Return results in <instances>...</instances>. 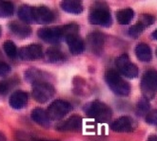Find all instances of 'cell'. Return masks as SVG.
Masks as SVG:
<instances>
[{"mask_svg": "<svg viewBox=\"0 0 157 141\" xmlns=\"http://www.w3.org/2000/svg\"><path fill=\"white\" fill-rule=\"evenodd\" d=\"M89 21L91 25L109 27L113 25V17L108 6L103 2H96L92 5L89 13Z\"/></svg>", "mask_w": 157, "mask_h": 141, "instance_id": "obj_1", "label": "cell"}, {"mask_svg": "<svg viewBox=\"0 0 157 141\" xmlns=\"http://www.w3.org/2000/svg\"><path fill=\"white\" fill-rule=\"evenodd\" d=\"M84 111L88 117L100 123L109 121L113 117V110L100 100H94L88 103L84 107Z\"/></svg>", "mask_w": 157, "mask_h": 141, "instance_id": "obj_2", "label": "cell"}, {"mask_svg": "<svg viewBox=\"0 0 157 141\" xmlns=\"http://www.w3.org/2000/svg\"><path fill=\"white\" fill-rule=\"evenodd\" d=\"M105 81L109 89L116 95L122 97L130 95L131 85L115 70L107 71L105 74Z\"/></svg>", "mask_w": 157, "mask_h": 141, "instance_id": "obj_3", "label": "cell"}, {"mask_svg": "<svg viewBox=\"0 0 157 141\" xmlns=\"http://www.w3.org/2000/svg\"><path fill=\"white\" fill-rule=\"evenodd\" d=\"M140 87L146 99L150 101L154 99L157 94V70L150 69L144 73Z\"/></svg>", "mask_w": 157, "mask_h": 141, "instance_id": "obj_4", "label": "cell"}, {"mask_svg": "<svg viewBox=\"0 0 157 141\" xmlns=\"http://www.w3.org/2000/svg\"><path fill=\"white\" fill-rule=\"evenodd\" d=\"M55 94V88L49 81H37L33 83L32 96L35 101L45 103L50 100Z\"/></svg>", "mask_w": 157, "mask_h": 141, "instance_id": "obj_5", "label": "cell"}, {"mask_svg": "<svg viewBox=\"0 0 157 141\" xmlns=\"http://www.w3.org/2000/svg\"><path fill=\"white\" fill-rule=\"evenodd\" d=\"M115 64L118 70L128 79H134L138 76V67L133 63L127 53H123L115 60Z\"/></svg>", "mask_w": 157, "mask_h": 141, "instance_id": "obj_6", "label": "cell"}, {"mask_svg": "<svg viewBox=\"0 0 157 141\" xmlns=\"http://www.w3.org/2000/svg\"><path fill=\"white\" fill-rule=\"evenodd\" d=\"M71 110V103L64 99H55L49 105L47 113L52 120H60Z\"/></svg>", "mask_w": 157, "mask_h": 141, "instance_id": "obj_7", "label": "cell"}, {"mask_svg": "<svg viewBox=\"0 0 157 141\" xmlns=\"http://www.w3.org/2000/svg\"><path fill=\"white\" fill-rule=\"evenodd\" d=\"M33 23L47 25L54 21L55 14L54 13L46 6L33 7Z\"/></svg>", "mask_w": 157, "mask_h": 141, "instance_id": "obj_8", "label": "cell"}, {"mask_svg": "<svg viewBox=\"0 0 157 141\" xmlns=\"http://www.w3.org/2000/svg\"><path fill=\"white\" fill-rule=\"evenodd\" d=\"M37 35L41 40L49 44H57L64 38L61 27H42L38 31Z\"/></svg>", "mask_w": 157, "mask_h": 141, "instance_id": "obj_9", "label": "cell"}, {"mask_svg": "<svg viewBox=\"0 0 157 141\" xmlns=\"http://www.w3.org/2000/svg\"><path fill=\"white\" fill-rule=\"evenodd\" d=\"M18 56L23 61H34L44 57V52L41 45L37 44H32L23 46L18 51Z\"/></svg>", "mask_w": 157, "mask_h": 141, "instance_id": "obj_10", "label": "cell"}, {"mask_svg": "<svg viewBox=\"0 0 157 141\" xmlns=\"http://www.w3.org/2000/svg\"><path fill=\"white\" fill-rule=\"evenodd\" d=\"M82 118L78 115H73L66 120L59 122L56 125V130L59 132H78L82 129Z\"/></svg>", "mask_w": 157, "mask_h": 141, "instance_id": "obj_11", "label": "cell"}, {"mask_svg": "<svg viewBox=\"0 0 157 141\" xmlns=\"http://www.w3.org/2000/svg\"><path fill=\"white\" fill-rule=\"evenodd\" d=\"M110 128L116 133H130L135 129V122L131 117H120L113 122Z\"/></svg>", "mask_w": 157, "mask_h": 141, "instance_id": "obj_12", "label": "cell"}, {"mask_svg": "<svg viewBox=\"0 0 157 141\" xmlns=\"http://www.w3.org/2000/svg\"><path fill=\"white\" fill-rule=\"evenodd\" d=\"M87 41L90 48V50L94 54L99 55L102 52L105 43V35L102 32L94 31L90 33L87 37Z\"/></svg>", "mask_w": 157, "mask_h": 141, "instance_id": "obj_13", "label": "cell"}, {"mask_svg": "<svg viewBox=\"0 0 157 141\" xmlns=\"http://www.w3.org/2000/svg\"><path fill=\"white\" fill-rule=\"evenodd\" d=\"M9 29L13 34L20 39H26L32 34V27L30 25L23 22L13 21L9 24Z\"/></svg>", "mask_w": 157, "mask_h": 141, "instance_id": "obj_14", "label": "cell"}, {"mask_svg": "<svg viewBox=\"0 0 157 141\" xmlns=\"http://www.w3.org/2000/svg\"><path fill=\"white\" fill-rule=\"evenodd\" d=\"M28 101H29V95H28L27 92L21 90L13 92L10 97V99H9L11 107L16 110L25 108Z\"/></svg>", "mask_w": 157, "mask_h": 141, "instance_id": "obj_15", "label": "cell"}, {"mask_svg": "<svg viewBox=\"0 0 157 141\" xmlns=\"http://www.w3.org/2000/svg\"><path fill=\"white\" fill-rule=\"evenodd\" d=\"M31 118L36 124L40 125L44 128H49L51 126V118L48 115L47 111L42 108L36 107L31 113Z\"/></svg>", "mask_w": 157, "mask_h": 141, "instance_id": "obj_16", "label": "cell"}, {"mask_svg": "<svg viewBox=\"0 0 157 141\" xmlns=\"http://www.w3.org/2000/svg\"><path fill=\"white\" fill-rule=\"evenodd\" d=\"M65 39L69 46V49L72 55H79L83 53L85 49V44L78 34L68 36Z\"/></svg>", "mask_w": 157, "mask_h": 141, "instance_id": "obj_17", "label": "cell"}, {"mask_svg": "<svg viewBox=\"0 0 157 141\" xmlns=\"http://www.w3.org/2000/svg\"><path fill=\"white\" fill-rule=\"evenodd\" d=\"M50 75L38 68L31 67L25 71V80L28 82H31L32 84L37 81H48L47 80L50 78Z\"/></svg>", "mask_w": 157, "mask_h": 141, "instance_id": "obj_18", "label": "cell"}, {"mask_svg": "<svg viewBox=\"0 0 157 141\" xmlns=\"http://www.w3.org/2000/svg\"><path fill=\"white\" fill-rule=\"evenodd\" d=\"M135 54L138 60L144 63H149L152 59L151 49L149 46V45H147L145 43H140L136 45Z\"/></svg>", "mask_w": 157, "mask_h": 141, "instance_id": "obj_19", "label": "cell"}, {"mask_svg": "<svg viewBox=\"0 0 157 141\" xmlns=\"http://www.w3.org/2000/svg\"><path fill=\"white\" fill-rule=\"evenodd\" d=\"M60 6L62 10L68 13L80 14L83 12V4L78 0H64Z\"/></svg>", "mask_w": 157, "mask_h": 141, "instance_id": "obj_20", "label": "cell"}, {"mask_svg": "<svg viewBox=\"0 0 157 141\" xmlns=\"http://www.w3.org/2000/svg\"><path fill=\"white\" fill-rule=\"evenodd\" d=\"M45 56H46V59H47L50 63H52L64 62L66 60L65 54H64L59 49L54 48V46H52V48H49L47 49V51L45 52Z\"/></svg>", "mask_w": 157, "mask_h": 141, "instance_id": "obj_21", "label": "cell"}, {"mask_svg": "<svg viewBox=\"0 0 157 141\" xmlns=\"http://www.w3.org/2000/svg\"><path fill=\"white\" fill-rule=\"evenodd\" d=\"M134 17V12L132 8H124L116 13V19L120 25H128Z\"/></svg>", "mask_w": 157, "mask_h": 141, "instance_id": "obj_22", "label": "cell"}, {"mask_svg": "<svg viewBox=\"0 0 157 141\" xmlns=\"http://www.w3.org/2000/svg\"><path fill=\"white\" fill-rule=\"evenodd\" d=\"M32 10H33V7L29 6V5H22L19 7V9H18V12H17L18 17H19V19L23 23H26L28 25L33 24Z\"/></svg>", "mask_w": 157, "mask_h": 141, "instance_id": "obj_23", "label": "cell"}, {"mask_svg": "<svg viewBox=\"0 0 157 141\" xmlns=\"http://www.w3.org/2000/svg\"><path fill=\"white\" fill-rule=\"evenodd\" d=\"M14 13V5L10 1H0V17H10Z\"/></svg>", "mask_w": 157, "mask_h": 141, "instance_id": "obj_24", "label": "cell"}, {"mask_svg": "<svg viewBox=\"0 0 157 141\" xmlns=\"http://www.w3.org/2000/svg\"><path fill=\"white\" fill-rule=\"evenodd\" d=\"M3 49H4V51H5L6 55L8 56L9 58L13 59L18 55L17 48H16L15 44L13 41H10V40L5 41L4 44H3Z\"/></svg>", "mask_w": 157, "mask_h": 141, "instance_id": "obj_25", "label": "cell"}, {"mask_svg": "<svg viewBox=\"0 0 157 141\" xmlns=\"http://www.w3.org/2000/svg\"><path fill=\"white\" fill-rule=\"evenodd\" d=\"M61 29H62V32H63V35H64V38H66V37L71 36V35L78 34L79 27H78V25H76L75 23H71V24H68V25H65V26H62Z\"/></svg>", "mask_w": 157, "mask_h": 141, "instance_id": "obj_26", "label": "cell"}, {"mask_svg": "<svg viewBox=\"0 0 157 141\" xmlns=\"http://www.w3.org/2000/svg\"><path fill=\"white\" fill-rule=\"evenodd\" d=\"M145 30H146V27L141 23L137 22L135 25L130 27V30H128V35L132 37L133 39H136L145 31Z\"/></svg>", "mask_w": 157, "mask_h": 141, "instance_id": "obj_27", "label": "cell"}, {"mask_svg": "<svg viewBox=\"0 0 157 141\" xmlns=\"http://www.w3.org/2000/svg\"><path fill=\"white\" fill-rule=\"evenodd\" d=\"M136 110L139 115H143V114L147 115L150 112V101L146 99L145 98H142L137 103Z\"/></svg>", "mask_w": 157, "mask_h": 141, "instance_id": "obj_28", "label": "cell"}, {"mask_svg": "<svg viewBox=\"0 0 157 141\" xmlns=\"http://www.w3.org/2000/svg\"><path fill=\"white\" fill-rule=\"evenodd\" d=\"M16 138L20 141H59V140H55V139H44V138H37V137H33L29 135H27L23 132H19V133L16 134Z\"/></svg>", "mask_w": 157, "mask_h": 141, "instance_id": "obj_29", "label": "cell"}, {"mask_svg": "<svg viewBox=\"0 0 157 141\" xmlns=\"http://www.w3.org/2000/svg\"><path fill=\"white\" fill-rule=\"evenodd\" d=\"M155 20H156V18L152 14L145 13V14L140 15L139 19H138V22L141 23L145 27H147L153 25L155 23Z\"/></svg>", "mask_w": 157, "mask_h": 141, "instance_id": "obj_30", "label": "cell"}, {"mask_svg": "<svg viewBox=\"0 0 157 141\" xmlns=\"http://www.w3.org/2000/svg\"><path fill=\"white\" fill-rule=\"evenodd\" d=\"M146 121L147 124L157 126V110H151L146 115Z\"/></svg>", "mask_w": 157, "mask_h": 141, "instance_id": "obj_31", "label": "cell"}, {"mask_svg": "<svg viewBox=\"0 0 157 141\" xmlns=\"http://www.w3.org/2000/svg\"><path fill=\"white\" fill-rule=\"evenodd\" d=\"M11 89V82L9 81H0V95H7Z\"/></svg>", "mask_w": 157, "mask_h": 141, "instance_id": "obj_32", "label": "cell"}, {"mask_svg": "<svg viewBox=\"0 0 157 141\" xmlns=\"http://www.w3.org/2000/svg\"><path fill=\"white\" fill-rule=\"evenodd\" d=\"M11 72V67L7 63L0 61V77H5Z\"/></svg>", "mask_w": 157, "mask_h": 141, "instance_id": "obj_33", "label": "cell"}, {"mask_svg": "<svg viewBox=\"0 0 157 141\" xmlns=\"http://www.w3.org/2000/svg\"><path fill=\"white\" fill-rule=\"evenodd\" d=\"M147 141H157V136H151L147 138Z\"/></svg>", "mask_w": 157, "mask_h": 141, "instance_id": "obj_34", "label": "cell"}, {"mask_svg": "<svg viewBox=\"0 0 157 141\" xmlns=\"http://www.w3.org/2000/svg\"><path fill=\"white\" fill-rule=\"evenodd\" d=\"M0 141H7L5 135H4V134H2L1 132H0Z\"/></svg>", "mask_w": 157, "mask_h": 141, "instance_id": "obj_35", "label": "cell"}, {"mask_svg": "<svg viewBox=\"0 0 157 141\" xmlns=\"http://www.w3.org/2000/svg\"><path fill=\"white\" fill-rule=\"evenodd\" d=\"M151 37L154 39V40H157V29L152 32V34H151Z\"/></svg>", "mask_w": 157, "mask_h": 141, "instance_id": "obj_36", "label": "cell"}, {"mask_svg": "<svg viewBox=\"0 0 157 141\" xmlns=\"http://www.w3.org/2000/svg\"><path fill=\"white\" fill-rule=\"evenodd\" d=\"M1 34H2V29H1V27H0V37H1Z\"/></svg>", "mask_w": 157, "mask_h": 141, "instance_id": "obj_37", "label": "cell"}, {"mask_svg": "<svg viewBox=\"0 0 157 141\" xmlns=\"http://www.w3.org/2000/svg\"><path fill=\"white\" fill-rule=\"evenodd\" d=\"M155 53H156V56H157V49H156V50H155Z\"/></svg>", "mask_w": 157, "mask_h": 141, "instance_id": "obj_38", "label": "cell"}]
</instances>
